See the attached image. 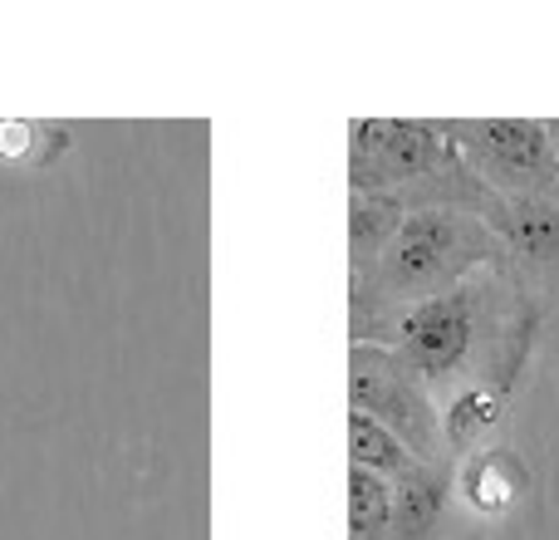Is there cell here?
<instances>
[{"label":"cell","mask_w":559,"mask_h":540,"mask_svg":"<svg viewBox=\"0 0 559 540\" xmlns=\"http://www.w3.org/2000/svg\"><path fill=\"white\" fill-rule=\"evenodd\" d=\"M540 315L521 295L511 270L496 266L397 315L383 334V349L413 368L442 413L462 394L511 398L540 344Z\"/></svg>","instance_id":"obj_1"},{"label":"cell","mask_w":559,"mask_h":540,"mask_svg":"<svg viewBox=\"0 0 559 540\" xmlns=\"http://www.w3.org/2000/svg\"><path fill=\"white\" fill-rule=\"evenodd\" d=\"M496 266H506V242L491 222L466 212H407L388 251L364 275H348V344H383L397 315Z\"/></svg>","instance_id":"obj_2"},{"label":"cell","mask_w":559,"mask_h":540,"mask_svg":"<svg viewBox=\"0 0 559 540\" xmlns=\"http://www.w3.org/2000/svg\"><path fill=\"white\" fill-rule=\"evenodd\" d=\"M348 192L393 197L403 212H466L501 222V197L462 163L432 118H354Z\"/></svg>","instance_id":"obj_3"},{"label":"cell","mask_w":559,"mask_h":540,"mask_svg":"<svg viewBox=\"0 0 559 540\" xmlns=\"http://www.w3.org/2000/svg\"><path fill=\"white\" fill-rule=\"evenodd\" d=\"M432 124L501 202L559 197L550 118H432Z\"/></svg>","instance_id":"obj_4"},{"label":"cell","mask_w":559,"mask_h":540,"mask_svg":"<svg viewBox=\"0 0 559 540\" xmlns=\"http://www.w3.org/2000/svg\"><path fill=\"white\" fill-rule=\"evenodd\" d=\"M348 413L373 418L417 462H452L432 394L383 344H348ZM456 467V462H452Z\"/></svg>","instance_id":"obj_5"},{"label":"cell","mask_w":559,"mask_h":540,"mask_svg":"<svg viewBox=\"0 0 559 540\" xmlns=\"http://www.w3.org/2000/svg\"><path fill=\"white\" fill-rule=\"evenodd\" d=\"M496 232L506 242V270L540 315V325L559 319V197L501 202Z\"/></svg>","instance_id":"obj_6"},{"label":"cell","mask_w":559,"mask_h":540,"mask_svg":"<svg viewBox=\"0 0 559 540\" xmlns=\"http://www.w3.org/2000/svg\"><path fill=\"white\" fill-rule=\"evenodd\" d=\"M491 526L456 496L452 462H417L393 482V526L388 540H486Z\"/></svg>","instance_id":"obj_7"},{"label":"cell","mask_w":559,"mask_h":540,"mask_svg":"<svg viewBox=\"0 0 559 540\" xmlns=\"http://www.w3.org/2000/svg\"><path fill=\"white\" fill-rule=\"evenodd\" d=\"M531 492V467L511 453V447H481V453L456 462V496L472 516H481L486 526L496 516H506L521 496Z\"/></svg>","instance_id":"obj_8"},{"label":"cell","mask_w":559,"mask_h":540,"mask_svg":"<svg viewBox=\"0 0 559 540\" xmlns=\"http://www.w3.org/2000/svg\"><path fill=\"white\" fill-rule=\"evenodd\" d=\"M403 222H407V212L393 197L348 192V275H364L388 251V242L397 236Z\"/></svg>","instance_id":"obj_9"},{"label":"cell","mask_w":559,"mask_h":540,"mask_svg":"<svg viewBox=\"0 0 559 540\" xmlns=\"http://www.w3.org/2000/svg\"><path fill=\"white\" fill-rule=\"evenodd\" d=\"M506 403L511 398H501V394H462L442 408V433H447L452 462L491 447V437L506 427Z\"/></svg>","instance_id":"obj_10"},{"label":"cell","mask_w":559,"mask_h":540,"mask_svg":"<svg viewBox=\"0 0 559 540\" xmlns=\"http://www.w3.org/2000/svg\"><path fill=\"white\" fill-rule=\"evenodd\" d=\"M348 467L373 472V477H383V482H397L403 472H413L417 467V457L407 453L388 427H378L373 418L348 413Z\"/></svg>","instance_id":"obj_11"},{"label":"cell","mask_w":559,"mask_h":540,"mask_svg":"<svg viewBox=\"0 0 559 540\" xmlns=\"http://www.w3.org/2000/svg\"><path fill=\"white\" fill-rule=\"evenodd\" d=\"M393 526V482L348 467V540H388Z\"/></svg>","instance_id":"obj_12"},{"label":"cell","mask_w":559,"mask_h":540,"mask_svg":"<svg viewBox=\"0 0 559 540\" xmlns=\"http://www.w3.org/2000/svg\"><path fill=\"white\" fill-rule=\"evenodd\" d=\"M59 153H64V128L29 124V118H0V163L45 167Z\"/></svg>","instance_id":"obj_13"},{"label":"cell","mask_w":559,"mask_h":540,"mask_svg":"<svg viewBox=\"0 0 559 540\" xmlns=\"http://www.w3.org/2000/svg\"><path fill=\"white\" fill-rule=\"evenodd\" d=\"M550 138H555V163H559V118H550Z\"/></svg>","instance_id":"obj_14"}]
</instances>
